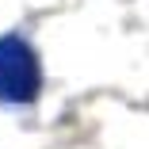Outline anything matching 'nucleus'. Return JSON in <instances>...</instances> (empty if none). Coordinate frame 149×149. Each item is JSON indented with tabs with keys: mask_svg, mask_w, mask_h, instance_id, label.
<instances>
[{
	"mask_svg": "<svg viewBox=\"0 0 149 149\" xmlns=\"http://www.w3.org/2000/svg\"><path fill=\"white\" fill-rule=\"evenodd\" d=\"M42 88V69L35 50L19 35L0 38V103H31Z\"/></svg>",
	"mask_w": 149,
	"mask_h": 149,
	"instance_id": "1",
	"label": "nucleus"
}]
</instances>
